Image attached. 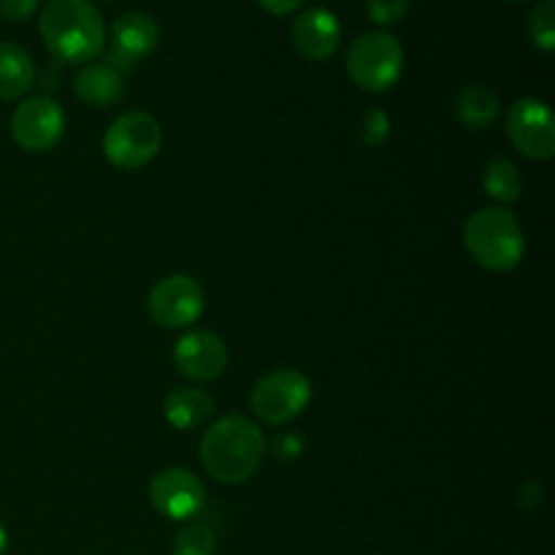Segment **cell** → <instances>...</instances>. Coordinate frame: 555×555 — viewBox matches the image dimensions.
<instances>
[{
  "mask_svg": "<svg viewBox=\"0 0 555 555\" xmlns=\"http://www.w3.org/2000/svg\"><path fill=\"white\" fill-rule=\"evenodd\" d=\"M264 455V436L260 427L241 414H228L215 421L199 442V460L206 473L221 483H241L249 479Z\"/></svg>",
  "mask_w": 555,
  "mask_h": 555,
  "instance_id": "cell-1",
  "label": "cell"
},
{
  "mask_svg": "<svg viewBox=\"0 0 555 555\" xmlns=\"http://www.w3.org/2000/svg\"><path fill=\"white\" fill-rule=\"evenodd\" d=\"M39 35L54 59L78 65L102 52L106 28L89 0H50L39 15Z\"/></svg>",
  "mask_w": 555,
  "mask_h": 555,
  "instance_id": "cell-2",
  "label": "cell"
},
{
  "mask_svg": "<svg viewBox=\"0 0 555 555\" xmlns=\"http://www.w3.org/2000/svg\"><path fill=\"white\" fill-rule=\"evenodd\" d=\"M464 245L473 260L488 271H512L525 256V234L516 215L505 206H486L464 221Z\"/></svg>",
  "mask_w": 555,
  "mask_h": 555,
  "instance_id": "cell-3",
  "label": "cell"
},
{
  "mask_svg": "<svg viewBox=\"0 0 555 555\" xmlns=\"http://www.w3.org/2000/svg\"><path fill=\"white\" fill-rule=\"evenodd\" d=\"M345 69L360 89L386 91L401 76L403 48L392 33L366 30L351 41Z\"/></svg>",
  "mask_w": 555,
  "mask_h": 555,
  "instance_id": "cell-4",
  "label": "cell"
},
{
  "mask_svg": "<svg viewBox=\"0 0 555 555\" xmlns=\"http://www.w3.org/2000/svg\"><path fill=\"white\" fill-rule=\"evenodd\" d=\"M163 130L145 111H128L115 117L102 139L104 156L119 169H139L160 150Z\"/></svg>",
  "mask_w": 555,
  "mask_h": 555,
  "instance_id": "cell-5",
  "label": "cell"
},
{
  "mask_svg": "<svg viewBox=\"0 0 555 555\" xmlns=\"http://www.w3.org/2000/svg\"><path fill=\"white\" fill-rule=\"evenodd\" d=\"M308 399L310 379L297 369L269 371L249 392L251 412L269 425H282L295 418L308 405Z\"/></svg>",
  "mask_w": 555,
  "mask_h": 555,
  "instance_id": "cell-6",
  "label": "cell"
},
{
  "mask_svg": "<svg viewBox=\"0 0 555 555\" xmlns=\"http://www.w3.org/2000/svg\"><path fill=\"white\" fill-rule=\"evenodd\" d=\"M512 145L531 160H546L555 152V121L551 106L538 98L516 100L505 117Z\"/></svg>",
  "mask_w": 555,
  "mask_h": 555,
  "instance_id": "cell-7",
  "label": "cell"
},
{
  "mask_svg": "<svg viewBox=\"0 0 555 555\" xmlns=\"http://www.w3.org/2000/svg\"><path fill=\"white\" fill-rule=\"evenodd\" d=\"M204 310L199 282L184 273H173L156 282L147 295L150 319L165 330H180L197 321Z\"/></svg>",
  "mask_w": 555,
  "mask_h": 555,
  "instance_id": "cell-8",
  "label": "cell"
},
{
  "mask_svg": "<svg viewBox=\"0 0 555 555\" xmlns=\"http://www.w3.org/2000/svg\"><path fill=\"white\" fill-rule=\"evenodd\" d=\"M65 130L61 104L48 95H33L20 102L11 117V134L26 152H46L54 147Z\"/></svg>",
  "mask_w": 555,
  "mask_h": 555,
  "instance_id": "cell-9",
  "label": "cell"
},
{
  "mask_svg": "<svg viewBox=\"0 0 555 555\" xmlns=\"http://www.w3.org/2000/svg\"><path fill=\"white\" fill-rule=\"evenodd\" d=\"M150 501L156 512L171 520H186L204 505V486L186 468H163L150 481Z\"/></svg>",
  "mask_w": 555,
  "mask_h": 555,
  "instance_id": "cell-10",
  "label": "cell"
},
{
  "mask_svg": "<svg viewBox=\"0 0 555 555\" xmlns=\"http://www.w3.org/2000/svg\"><path fill=\"white\" fill-rule=\"evenodd\" d=\"M173 364L186 379H215L228 364L225 343L210 330H191L176 340Z\"/></svg>",
  "mask_w": 555,
  "mask_h": 555,
  "instance_id": "cell-11",
  "label": "cell"
},
{
  "mask_svg": "<svg viewBox=\"0 0 555 555\" xmlns=\"http://www.w3.org/2000/svg\"><path fill=\"white\" fill-rule=\"evenodd\" d=\"M343 39L340 22L323 7L301 11L291 24V41L295 50L308 61L330 59Z\"/></svg>",
  "mask_w": 555,
  "mask_h": 555,
  "instance_id": "cell-12",
  "label": "cell"
},
{
  "mask_svg": "<svg viewBox=\"0 0 555 555\" xmlns=\"http://www.w3.org/2000/svg\"><path fill=\"white\" fill-rule=\"evenodd\" d=\"M158 43V24L141 11L124 13L111 30V61L117 65L137 63L154 52Z\"/></svg>",
  "mask_w": 555,
  "mask_h": 555,
  "instance_id": "cell-13",
  "label": "cell"
},
{
  "mask_svg": "<svg viewBox=\"0 0 555 555\" xmlns=\"http://www.w3.org/2000/svg\"><path fill=\"white\" fill-rule=\"evenodd\" d=\"M74 93L89 106L108 108L121 100L124 80L113 65H87L74 78Z\"/></svg>",
  "mask_w": 555,
  "mask_h": 555,
  "instance_id": "cell-14",
  "label": "cell"
},
{
  "mask_svg": "<svg viewBox=\"0 0 555 555\" xmlns=\"http://www.w3.org/2000/svg\"><path fill=\"white\" fill-rule=\"evenodd\" d=\"M215 412L212 397L195 386H178L167 392L163 414L176 429H195L206 423Z\"/></svg>",
  "mask_w": 555,
  "mask_h": 555,
  "instance_id": "cell-15",
  "label": "cell"
},
{
  "mask_svg": "<svg viewBox=\"0 0 555 555\" xmlns=\"http://www.w3.org/2000/svg\"><path fill=\"white\" fill-rule=\"evenodd\" d=\"M33 82V56L17 43H0V100L22 98Z\"/></svg>",
  "mask_w": 555,
  "mask_h": 555,
  "instance_id": "cell-16",
  "label": "cell"
},
{
  "mask_svg": "<svg viewBox=\"0 0 555 555\" xmlns=\"http://www.w3.org/2000/svg\"><path fill=\"white\" fill-rule=\"evenodd\" d=\"M499 98L488 87H466L455 98V117L470 130H483L499 117Z\"/></svg>",
  "mask_w": 555,
  "mask_h": 555,
  "instance_id": "cell-17",
  "label": "cell"
},
{
  "mask_svg": "<svg viewBox=\"0 0 555 555\" xmlns=\"http://www.w3.org/2000/svg\"><path fill=\"white\" fill-rule=\"evenodd\" d=\"M481 186L501 206L518 202L522 193L520 173L507 158H492L490 163H486L481 171Z\"/></svg>",
  "mask_w": 555,
  "mask_h": 555,
  "instance_id": "cell-18",
  "label": "cell"
},
{
  "mask_svg": "<svg viewBox=\"0 0 555 555\" xmlns=\"http://www.w3.org/2000/svg\"><path fill=\"white\" fill-rule=\"evenodd\" d=\"M215 531L206 522H186L171 544L173 555H215Z\"/></svg>",
  "mask_w": 555,
  "mask_h": 555,
  "instance_id": "cell-19",
  "label": "cell"
},
{
  "mask_svg": "<svg viewBox=\"0 0 555 555\" xmlns=\"http://www.w3.org/2000/svg\"><path fill=\"white\" fill-rule=\"evenodd\" d=\"M527 30L538 50L551 52L555 50V2L542 0L538 2L527 20Z\"/></svg>",
  "mask_w": 555,
  "mask_h": 555,
  "instance_id": "cell-20",
  "label": "cell"
},
{
  "mask_svg": "<svg viewBox=\"0 0 555 555\" xmlns=\"http://www.w3.org/2000/svg\"><path fill=\"white\" fill-rule=\"evenodd\" d=\"M410 0H366V13L371 22L379 26H390L403 20L408 13Z\"/></svg>",
  "mask_w": 555,
  "mask_h": 555,
  "instance_id": "cell-21",
  "label": "cell"
},
{
  "mask_svg": "<svg viewBox=\"0 0 555 555\" xmlns=\"http://www.w3.org/2000/svg\"><path fill=\"white\" fill-rule=\"evenodd\" d=\"M388 132H390V119H388L384 108H371L362 117V141H364V145L375 147V145L384 143Z\"/></svg>",
  "mask_w": 555,
  "mask_h": 555,
  "instance_id": "cell-22",
  "label": "cell"
},
{
  "mask_svg": "<svg viewBox=\"0 0 555 555\" xmlns=\"http://www.w3.org/2000/svg\"><path fill=\"white\" fill-rule=\"evenodd\" d=\"M39 2L41 0H0V13L11 22H22L39 9Z\"/></svg>",
  "mask_w": 555,
  "mask_h": 555,
  "instance_id": "cell-23",
  "label": "cell"
},
{
  "mask_svg": "<svg viewBox=\"0 0 555 555\" xmlns=\"http://www.w3.org/2000/svg\"><path fill=\"white\" fill-rule=\"evenodd\" d=\"M273 447H275V455H280L284 460H293L301 453V440L295 434H284V436L275 438Z\"/></svg>",
  "mask_w": 555,
  "mask_h": 555,
  "instance_id": "cell-24",
  "label": "cell"
},
{
  "mask_svg": "<svg viewBox=\"0 0 555 555\" xmlns=\"http://www.w3.org/2000/svg\"><path fill=\"white\" fill-rule=\"evenodd\" d=\"M271 15H288L295 13L304 0H256Z\"/></svg>",
  "mask_w": 555,
  "mask_h": 555,
  "instance_id": "cell-25",
  "label": "cell"
},
{
  "mask_svg": "<svg viewBox=\"0 0 555 555\" xmlns=\"http://www.w3.org/2000/svg\"><path fill=\"white\" fill-rule=\"evenodd\" d=\"M540 501H542V486L538 481H529L520 488V492H518V505L520 507L531 509V507L540 505Z\"/></svg>",
  "mask_w": 555,
  "mask_h": 555,
  "instance_id": "cell-26",
  "label": "cell"
},
{
  "mask_svg": "<svg viewBox=\"0 0 555 555\" xmlns=\"http://www.w3.org/2000/svg\"><path fill=\"white\" fill-rule=\"evenodd\" d=\"M7 548H9V533H7L4 525L0 522V555H7Z\"/></svg>",
  "mask_w": 555,
  "mask_h": 555,
  "instance_id": "cell-27",
  "label": "cell"
},
{
  "mask_svg": "<svg viewBox=\"0 0 555 555\" xmlns=\"http://www.w3.org/2000/svg\"><path fill=\"white\" fill-rule=\"evenodd\" d=\"M512 2H527V0H512Z\"/></svg>",
  "mask_w": 555,
  "mask_h": 555,
  "instance_id": "cell-28",
  "label": "cell"
}]
</instances>
